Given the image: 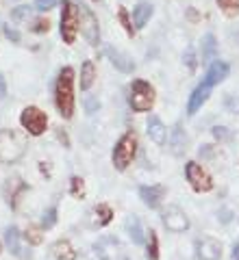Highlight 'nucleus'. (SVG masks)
<instances>
[{
	"mask_svg": "<svg viewBox=\"0 0 239 260\" xmlns=\"http://www.w3.org/2000/svg\"><path fill=\"white\" fill-rule=\"evenodd\" d=\"M52 254L59 260H76V249L70 245V241H57L52 245Z\"/></svg>",
	"mask_w": 239,
	"mask_h": 260,
	"instance_id": "4be33fe9",
	"label": "nucleus"
},
{
	"mask_svg": "<svg viewBox=\"0 0 239 260\" xmlns=\"http://www.w3.org/2000/svg\"><path fill=\"white\" fill-rule=\"evenodd\" d=\"M111 219H113L111 206L109 204H98V208H96V223L102 228V225H109Z\"/></svg>",
	"mask_w": 239,
	"mask_h": 260,
	"instance_id": "a878e982",
	"label": "nucleus"
},
{
	"mask_svg": "<svg viewBox=\"0 0 239 260\" xmlns=\"http://www.w3.org/2000/svg\"><path fill=\"white\" fill-rule=\"evenodd\" d=\"M146 258H148V260H159V239H156V232H154V230L148 232Z\"/></svg>",
	"mask_w": 239,
	"mask_h": 260,
	"instance_id": "393cba45",
	"label": "nucleus"
},
{
	"mask_svg": "<svg viewBox=\"0 0 239 260\" xmlns=\"http://www.w3.org/2000/svg\"><path fill=\"white\" fill-rule=\"evenodd\" d=\"M130 107L139 113H146L152 109L154 104V89L150 83H146V80L137 78L133 80V85H130V98H128Z\"/></svg>",
	"mask_w": 239,
	"mask_h": 260,
	"instance_id": "39448f33",
	"label": "nucleus"
},
{
	"mask_svg": "<svg viewBox=\"0 0 239 260\" xmlns=\"http://www.w3.org/2000/svg\"><path fill=\"white\" fill-rule=\"evenodd\" d=\"M70 191H72V195L76 200H83L85 198V182H83V178L74 176L72 178V184H70Z\"/></svg>",
	"mask_w": 239,
	"mask_h": 260,
	"instance_id": "c85d7f7f",
	"label": "nucleus"
},
{
	"mask_svg": "<svg viewBox=\"0 0 239 260\" xmlns=\"http://www.w3.org/2000/svg\"><path fill=\"white\" fill-rule=\"evenodd\" d=\"M187 18H189V20H192V22H196V20H198V11L194 9V7H192V9H189V11H187Z\"/></svg>",
	"mask_w": 239,
	"mask_h": 260,
	"instance_id": "a19ab883",
	"label": "nucleus"
},
{
	"mask_svg": "<svg viewBox=\"0 0 239 260\" xmlns=\"http://www.w3.org/2000/svg\"><path fill=\"white\" fill-rule=\"evenodd\" d=\"M196 256H198V260H220L222 258V243L211 237L196 241Z\"/></svg>",
	"mask_w": 239,
	"mask_h": 260,
	"instance_id": "9b49d317",
	"label": "nucleus"
},
{
	"mask_svg": "<svg viewBox=\"0 0 239 260\" xmlns=\"http://www.w3.org/2000/svg\"><path fill=\"white\" fill-rule=\"evenodd\" d=\"M85 107H87V113H94L98 107H100V104H98V100H96V98H87Z\"/></svg>",
	"mask_w": 239,
	"mask_h": 260,
	"instance_id": "58836bf2",
	"label": "nucleus"
},
{
	"mask_svg": "<svg viewBox=\"0 0 239 260\" xmlns=\"http://www.w3.org/2000/svg\"><path fill=\"white\" fill-rule=\"evenodd\" d=\"M59 139L65 143V148H70V139H68V135H65L63 130H59Z\"/></svg>",
	"mask_w": 239,
	"mask_h": 260,
	"instance_id": "79ce46f5",
	"label": "nucleus"
},
{
	"mask_svg": "<svg viewBox=\"0 0 239 260\" xmlns=\"http://www.w3.org/2000/svg\"><path fill=\"white\" fill-rule=\"evenodd\" d=\"M48 28H50V22L48 20H35V24L31 26L33 32H48Z\"/></svg>",
	"mask_w": 239,
	"mask_h": 260,
	"instance_id": "f704fd0d",
	"label": "nucleus"
},
{
	"mask_svg": "<svg viewBox=\"0 0 239 260\" xmlns=\"http://www.w3.org/2000/svg\"><path fill=\"white\" fill-rule=\"evenodd\" d=\"M24 239H26L31 245H39V243H42V234H39L35 228H29L26 234H24Z\"/></svg>",
	"mask_w": 239,
	"mask_h": 260,
	"instance_id": "2f4dec72",
	"label": "nucleus"
},
{
	"mask_svg": "<svg viewBox=\"0 0 239 260\" xmlns=\"http://www.w3.org/2000/svg\"><path fill=\"white\" fill-rule=\"evenodd\" d=\"M161 219H163V225H166L170 232L178 234V232H185L189 228V217L178 206L166 208V210H163V215H161Z\"/></svg>",
	"mask_w": 239,
	"mask_h": 260,
	"instance_id": "9d476101",
	"label": "nucleus"
},
{
	"mask_svg": "<svg viewBox=\"0 0 239 260\" xmlns=\"http://www.w3.org/2000/svg\"><path fill=\"white\" fill-rule=\"evenodd\" d=\"M233 260H239V258H233Z\"/></svg>",
	"mask_w": 239,
	"mask_h": 260,
	"instance_id": "a18cd8bd",
	"label": "nucleus"
},
{
	"mask_svg": "<svg viewBox=\"0 0 239 260\" xmlns=\"http://www.w3.org/2000/svg\"><path fill=\"white\" fill-rule=\"evenodd\" d=\"M57 223V206H50V208H48L46 210V213H44V219H42V225L46 228V230H48V228H52Z\"/></svg>",
	"mask_w": 239,
	"mask_h": 260,
	"instance_id": "7c9ffc66",
	"label": "nucleus"
},
{
	"mask_svg": "<svg viewBox=\"0 0 239 260\" xmlns=\"http://www.w3.org/2000/svg\"><path fill=\"white\" fill-rule=\"evenodd\" d=\"M78 26H81V32H83V37L87 39L92 46H98L100 42V28H98V20L96 15L92 13V9L85 5L78 7Z\"/></svg>",
	"mask_w": 239,
	"mask_h": 260,
	"instance_id": "0eeeda50",
	"label": "nucleus"
},
{
	"mask_svg": "<svg viewBox=\"0 0 239 260\" xmlns=\"http://www.w3.org/2000/svg\"><path fill=\"white\" fill-rule=\"evenodd\" d=\"M133 18H135V28H144L146 22L152 18V5L150 3H139L133 9Z\"/></svg>",
	"mask_w": 239,
	"mask_h": 260,
	"instance_id": "412c9836",
	"label": "nucleus"
},
{
	"mask_svg": "<svg viewBox=\"0 0 239 260\" xmlns=\"http://www.w3.org/2000/svg\"><path fill=\"white\" fill-rule=\"evenodd\" d=\"M216 3L228 18H235V15L239 13V0H216Z\"/></svg>",
	"mask_w": 239,
	"mask_h": 260,
	"instance_id": "bb28decb",
	"label": "nucleus"
},
{
	"mask_svg": "<svg viewBox=\"0 0 239 260\" xmlns=\"http://www.w3.org/2000/svg\"><path fill=\"white\" fill-rule=\"evenodd\" d=\"M5 35L9 37L11 42H20V32L15 30V28H11V26H7V28H5Z\"/></svg>",
	"mask_w": 239,
	"mask_h": 260,
	"instance_id": "4c0bfd02",
	"label": "nucleus"
},
{
	"mask_svg": "<svg viewBox=\"0 0 239 260\" xmlns=\"http://www.w3.org/2000/svg\"><path fill=\"white\" fill-rule=\"evenodd\" d=\"M20 124L29 130L31 135H42L46 126H48V115L42 111V109H37V107H26L22 111V115H20Z\"/></svg>",
	"mask_w": 239,
	"mask_h": 260,
	"instance_id": "1a4fd4ad",
	"label": "nucleus"
},
{
	"mask_svg": "<svg viewBox=\"0 0 239 260\" xmlns=\"http://www.w3.org/2000/svg\"><path fill=\"white\" fill-rule=\"evenodd\" d=\"M118 20H120L122 26H124L126 35H128V37H133V35H135V26H133V22H130L128 11L124 9V7H120V9H118Z\"/></svg>",
	"mask_w": 239,
	"mask_h": 260,
	"instance_id": "cd10ccee",
	"label": "nucleus"
},
{
	"mask_svg": "<svg viewBox=\"0 0 239 260\" xmlns=\"http://www.w3.org/2000/svg\"><path fill=\"white\" fill-rule=\"evenodd\" d=\"M94 251H96V256L100 260H130L124 245H122L118 239H113V237L98 239L94 243Z\"/></svg>",
	"mask_w": 239,
	"mask_h": 260,
	"instance_id": "423d86ee",
	"label": "nucleus"
},
{
	"mask_svg": "<svg viewBox=\"0 0 239 260\" xmlns=\"http://www.w3.org/2000/svg\"><path fill=\"white\" fill-rule=\"evenodd\" d=\"M224 104H226V111H228V113H239V98L228 95Z\"/></svg>",
	"mask_w": 239,
	"mask_h": 260,
	"instance_id": "c9c22d12",
	"label": "nucleus"
},
{
	"mask_svg": "<svg viewBox=\"0 0 239 260\" xmlns=\"http://www.w3.org/2000/svg\"><path fill=\"white\" fill-rule=\"evenodd\" d=\"M5 93H7V85H5V78L0 76V98H5Z\"/></svg>",
	"mask_w": 239,
	"mask_h": 260,
	"instance_id": "37998d69",
	"label": "nucleus"
},
{
	"mask_svg": "<svg viewBox=\"0 0 239 260\" xmlns=\"http://www.w3.org/2000/svg\"><path fill=\"white\" fill-rule=\"evenodd\" d=\"M104 54L109 56V61L113 63V68L115 70H120V72H124V74H130V72L135 70V63H133V59H130L128 54H124V52H120L118 48H113V46H107V50H104Z\"/></svg>",
	"mask_w": 239,
	"mask_h": 260,
	"instance_id": "ddd939ff",
	"label": "nucleus"
},
{
	"mask_svg": "<svg viewBox=\"0 0 239 260\" xmlns=\"http://www.w3.org/2000/svg\"><path fill=\"white\" fill-rule=\"evenodd\" d=\"M55 102L65 119H70L74 115V70L72 68H63L59 72V78H57V85H55Z\"/></svg>",
	"mask_w": 239,
	"mask_h": 260,
	"instance_id": "f257e3e1",
	"label": "nucleus"
},
{
	"mask_svg": "<svg viewBox=\"0 0 239 260\" xmlns=\"http://www.w3.org/2000/svg\"><path fill=\"white\" fill-rule=\"evenodd\" d=\"M185 63H187V68H189V72H196V65H198V61H196V54H194V48H187V52H185Z\"/></svg>",
	"mask_w": 239,
	"mask_h": 260,
	"instance_id": "72a5a7b5",
	"label": "nucleus"
},
{
	"mask_svg": "<svg viewBox=\"0 0 239 260\" xmlns=\"http://www.w3.org/2000/svg\"><path fill=\"white\" fill-rule=\"evenodd\" d=\"M211 85H207L202 80V85H198L194 89V93L189 95V104H187V115H196L198 109H202V104L209 100V95H211Z\"/></svg>",
	"mask_w": 239,
	"mask_h": 260,
	"instance_id": "f8f14e48",
	"label": "nucleus"
},
{
	"mask_svg": "<svg viewBox=\"0 0 239 260\" xmlns=\"http://www.w3.org/2000/svg\"><path fill=\"white\" fill-rule=\"evenodd\" d=\"M55 5H57V0H35V9L37 11H48V9H52Z\"/></svg>",
	"mask_w": 239,
	"mask_h": 260,
	"instance_id": "e433bc0d",
	"label": "nucleus"
},
{
	"mask_svg": "<svg viewBox=\"0 0 239 260\" xmlns=\"http://www.w3.org/2000/svg\"><path fill=\"white\" fill-rule=\"evenodd\" d=\"M137 154V135L133 133V130H128V133H124L120 137V141L115 143L113 148V165L118 172H124V169L133 162Z\"/></svg>",
	"mask_w": 239,
	"mask_h": 260,
	"instance_id": "f03ea898",
	"label": "nucleus"
},
{
	"mask_svg": "<svg viewBox=\"0 0 239 260\" xmlns=\"http://www.w3.org/2000/svg\"><path fill=\"white\" fill-rule=\"evenodd\" d=\"M230 219H233V213H230L228 208L220 210V221H222V223H230Z\"/></svg>",
	"mask_w": 239,
	"mask_h": 260,
	"instance_id": "ea45409f",
	"label": "nucleus"
},
{
	"mask_svg": "<svg viewBox=\"0 0 239 260\" xmlns=\"http://www.w3.org/2000/svg\"><path fill=\"white\" fill-rule=\"evenodd\" d=\"M213 133V137H216L218 141H228L230 139V133H228V128H224V126H216L211 130Z\"/></svg>",
	"mask_w": 239,
	"mask_h": 260,
	"instance_id": "473e14b6",
	"label": "nucleus"
},
{
	"mask_svg": "<svg viewBox=\"0 0 239 260\" xmlns=\"http://www.w3.org/2000/svg\"><path fill=\"white\" fill-rule=\"evenodd\" d=\"M228 72H230V65L226 61H213L209 65V72H207V78H204V83L211 85V87H216L218 83H222V80L228 76Z\"/></svg>",
	"mask_w": 239,
	"mask_h": 260,
	"instance_id": "dca6fc26",
	"label": "nucleus"
},
{
	"mask_svg": "<svg viewBox=\"0 0 239 260\" xmlns=\"http://www.w3.org/2000/svg\"><path fill=\"white\" fill-rule=\"evenodd\" d=\"M24 150H26V143L24 139L13 133V130H0V162H15L22 158Z\"/></svg>",
	"mask_w": 239,
	"mask_h": 260,
	"instance_id": "7ed1b4c3",
	"label": "nucleus"
},
{
	"mask_svg": "<svg viewBox=\"0 0 239 260\" xmlns=\"http://www.w3.org/2000/svg\"><path fill=\"white\" fill-rule=\"evenodd\" d=\"M94 78H96L94 61H85L83 68H81V89H83V91H87V89L94 85Z\"/></svg>",
	"mask_w": 239,
	"mask_h": 260,
	"instance_id": "b1692460",
	"label": "nucleus"
},
{
	"mask_svg": "<svg viewBox=\"0 0 239 260\" xmlns=\"http://www.w3.org/2000/svg\"><path fill=\"white\" fill-rule=\"evenodd\" d=\"M94 3H98V0H94Z\"/></svg>",
	"mask_w": 239,
	"mask_h": 260,
	"instance_id": "49530a36",
	"label": "nucleus"
},
{
	"mask_svg": "<svg viewBox=\"0 0 239 260\" xmlns=\"http://www.w3.org/2000/svg\"><path fill=\"white\" fill-rule=\"evenodd\" d=\"M126 232H128L130 241H133L135 245H144L146 237H144V228H142V221H139V217L130 215V217L126 219Z\"/></svg>",
	"mask_w": 239,
	"mask_h": 260,
	"instance_id": "aec40b11",
	"label": "nucleus"
},
{
	"mask_svg": "<svg viewBox=\"0 0 239 260\" xmlns=\"http://www.w3.org/2000/svg\"><path fill=\"white\" fill-rule=\"evenodd\" d=\"M24 191H26V184H24L20 178H11V180H7L5 195H7V202H9L11 208L18 206V198H20V193H24Z\"/></svg>",
	"mask_w": 239,
	"mask_h": 260,
	"instance_id": "a211bd4d",
	"label": "nucleus"
},
{
	"mask_svg": "<svg viewBox=\"0 0 239 260\" xmlns=\"http://www.w3.org/2000/svg\"><path fill=\"white\" fill-rule=\"evenodd\" d=\"M233 258H239V241L235 243V247H233Z\"/></svg>",
	"mask_w": 239,
	"mask_h": 260,
	"instance_id": "c03bdc74",
	"label": "nucleus"
},
{
	"mask_svg": "<svg viewBox=\"0 0 239 260\" xmlns=\"http://www.w3.org/2000/svg\"><path fill=\"white\" fill-rule=\"evenodd\" d=\"M187 135H185V130L180 128V126H174L172 128V133H170V150L172 154H176V156H180L187 148Z\"/></svg>",
	"mask_w": 239,
	"mask_h": 260,
	"instance_id": "6ab92c4d",
	"label": "nucleus"
},
{
	"mask_svg": "<svg viewBox=\"0 0 239 260\" xmlns=\"http://www.w3.org/2000/svg\"><path fill=\"white\" fill-rule=\"evenodd\" d=\"M31 18V9L29 7H15V9L11 11V20L13 22H24Z\"/></svg>",
	"mask_w": 239,
	"mask_h": 260,
	"instance_id": "c756f323",
	"label": "nucleus"
},
{
	"mask_svg": "<svg viewBox=\"0 0 239 260\" xmlns=\"http://www.w3.org/2000/svg\"><path fill=\"white\" fill-rule=\"evenodd\" d=\"M139 198L148 208H156L161 204V200L166 198V186L154 184V186H139Z\"/></svg>",
	"mask_w": 239,
	"mask_h": 260,
	"instance_id": "4468645a",
	"label": "nucleus"
},
{
	"mask_svg": "<svg viewBox=\"0 0 239 260\" xmlns=\"http://www.w3.org/2000/svg\"><path fill=\"white\" fill-rule=\"evenodd\" d=\"M218 52V42H216V35H207L202 37V63H213V56Z\"/></svg>",
	"mask_w": 239,
	"mask_h": 260,
	"instance_id": "5701e85b",
	"label": "nucleus"
},
{
	"mask_svg": "<svg viewBox=\"0 0 239 260\" xmlns=\"http://www.w3.org/2000/svg\"><path fill=\"white\" fill-rule=\"evenodd\" d=\"M185 176H187V182L192 184V189L196 193H207V191L213 189L211 176L204 172V169L198 165V162H194V160H189L187 165H185Z\"/></svg>",
	"mask_w": 239,
	"mask_h": 260,
	"instance_id": "6e6552de",
	"label": "nucleus"
},
{
	"mask_svg": "<svg viewBox=\"0 0 239 260\" xmlns=\"http://www.w3.org/2000/svg\"><path fill=\"white\" fill-rule=\"evenodd\" d=\"M146 128H148V137H150V139H152L156 145H163V143H166V139H168V128L163 126V121L156 117V115H152L150 119H148Z\"/></svg>",
	"mask_w": 239,
	"mask_h": 260,
	"instance_id": "f3484780",
	"label": "nucleus"
},
{
	"mask_svg": "<svg viewBox=\"0 0 239 260\" xmlns=\"http://www.w3.org/2000/svg\"><path fill=\"white\" fill-rule=\"evenodd\" d=\"M5 245H7V249H9L13 256H18V258H22V260L29 258V254H26V251L22 249V245H20V230H18L15 225L5 228Z\"/></svg>",
	"mask_w": 239,
	"mask_h": 260,
	"instance_id": "2eb2a0df",
	"label": "nucleus"
},
{
	"mask_svg": "<svg viewBox=\"0 0 239 260\" xmlns=\"http://www.w3.org/2000/svg\"><path fill=\"white\" fill-rule=\"evenodd\" d=\"M78 7L70 0H61V37L65 44H74L78 35Z\"/></svg>",
	"mask_w": 239,
	"mask_h": 260,
	"instance_id": "20e7f679",
	"label": "nucleus"
}]
</instances>
